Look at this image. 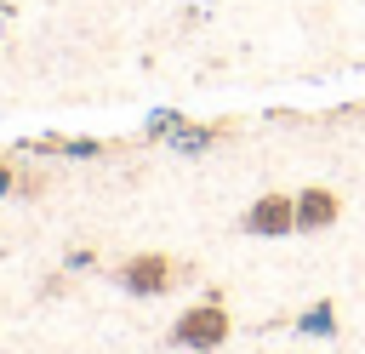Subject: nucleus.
Listing matches in <instances>:
<instances>
[{
  "label": "nucleus",
  "instance_id": "obj_1",
  "mask_svg": "<svg viewBox=\"0 0 365 354\" xmlns=\"http://www.w3.org/2000/svg\"><path fill=\"white\" fill-rule=\"evenodd\" d=\"M228 331H234L228 303H222V297H200V303H188V308L171 320L165 343H171V348H182V354H211V348H222V343H228Z\"/></svg>",
  "mask_w": 365,
  "mask_h": 354
},
{
  "label": "nucleus",
  "instance_id": "obj_5",
  "mask_svg": "<svg viewBox=\"0 0 365 354\" xmlns=\"http://www.w3.org/2000/svg\"><path fill=\"white\" fill-rule=\"evenodd\" d=\"M331 325H336V314H331V303H325V297H319V303L297 320V331H331Z\"/></svg>",
  "mask_w": 365,
  "mask_h": 354
},
{
  "label": "nucleus",
  "instance_id": "obj_6",
  "mask_svg": "<svg viewBox=\"0 0 365 354\" xmlns=\"http://www.w3.org/2000/svg\"><path fill=\"white\" fill-rule=\"evenodd\" d=\"M217 137H228V126H205V131L194 126V131H182V137H177V148H211Z\"/></svg>",
  "mask_w": 365,
  "mask_h": 354
},
{
  "label": "nucleus",
  "instance_id": "obj_8",
  "mask_svg": "<svg viewBox=\"0 0 365 354\" xmlns=\"http://www.w3.org/2000/svg\"><path fill=\"white\" fill-rule=\"evenodd\" d=\"M6 194H17V166H11V160H0V200H6Z\"/></svg>",
  "mask_w": 365,
  "mask_h": 354
},
{
  "label": "nucleus",
  "instance_id": "obj_7",
  "mask_svg": "<svg viewBox=\"0 0 365 354\" xmlns=\"http://www.w3.org/2000/svg\"><path fill=\"white\" fill-rule=\"evenodd\" d=\"M17 194H46V177L40 171H17Z\"/></svg>",
  "mask_w": 365,
  "mask_h": 354
},
{
  "label": "nucleus",
  "instance_id": "obj_3",
  "mask_svg": "<svg viewBox=\"0 0 365 354\" xmlns=\"http://www.w3.org/2000/svg\"><path fill=\"white\" fill-rule=\"evenodd\" d=\"M240 228L257 234V240H285V234H297V194H279V188L257 194V200L245 206Z\"/></svg>",
  "mask_w": 365,
  "mask_h": 354
},
{
  "label": "nucleus",
  "instance_id": "obj_4",
  "mask_svg": "<svg viewBox=\"0 0 365 354\" xmlns=\"http://www.w3.org/2000/svg\"><path fill=\"white\" fill-rule=\"evenodd\" d=\"M342 217V194L325 183H302L297 188V234H325Z\"/></svg>",
  "mask_w": 365,
  "mask_h": 354
},
{
  "label": "nucleus",
  "instance_id": "obj_2",
  "mask_svg": "<svg viewBox=\"0 0 365 354\" xmlns=\"http://www.w3.org/2000/svg\"><path fill=\"white\" fill-rule=\"evenodd\" d=\"M108 274H114V285H120L125 297H165L188 268H182L171 251H131V257H120Z\"/></svg>",
  "mask_w": 365,
  "mask_h": 354
}]
</instances>
